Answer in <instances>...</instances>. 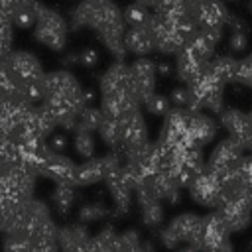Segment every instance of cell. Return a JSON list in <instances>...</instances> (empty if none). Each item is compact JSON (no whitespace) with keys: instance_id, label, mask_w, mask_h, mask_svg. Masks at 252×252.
<instances>
[{"instance_id":"cell-28","label":"cell","mask_w":252,"mask_h":252,"mask_svg":"<svg viewBox=\"0 0 252 252\" xmlns=\"http://www.w3.org/2000/svg\"><path fill=\"white\" fill-rule=\"evenodd\" d=\"M110 213H112V211H110L108 207H104L102 203H87V205H83V207L79 209L77 220L89 224V222H96V220H102V219L110 217Z\"/></svg>"},{"instance_id":"cell-4","label":"cell","mask_w":252,"mask_h":252,"mask_svg":"<svg viewBox=\"0 0 252 252\" xmlns=\"http://www.w3.org/2000/svg\"><path fill=\"white\" fill-rule=\"evenodd\" d=\"M75 173L77 163L71 158L63 156V152L53 150L49 144L43 146L37 163V175H43L53 183H75Z\"/></svg>"},{"instance_id":"cell-20","label":"cell","mask_w":252,"mask_h":252,"mask_svg":"<svg viewBox=\"0 0 252 252\" xmlns=\"http://www.w3.org/2000/svg\"><path fill=\"white\" fill-rule=\"evenodd\" d=\"M41 8H43V4H41L39 0H28L26 4H22V6L12 14L14 26L20 28V30H30V28H33Z\"/></svg>"},{"instance_id":"cell-24","label":"cell","mask_w":252,"mask_h":252,"mask_svg":"<svg viewBox=\"0 0 252 252\" xmlns=\"http://www.w3.org/2000/svg\"><path fill=\"white\" fill-rule=\"evenodd\" d=\"M102 116H104V112H102L100 106L85 104V106L81 108L79 116H77V126H75V130H77V128H83V130H89V132H96L98 126H100V122H102Z\"/></svg>"},{"instance_id":"cell-30","label":"cell","mask_w":252,"mask_h":252,"mask_svg":"<svg viewBox=\"0 0 252 252\" xmlns=\"http://www.w3.org/2000/svg\"><path fill=\"white\" fill-rule=\"evenodd\" d=\"M118 250L120 252H136V250H144V242L142 236L136 228H128L124 232L118 234Z\"/></svg>"},{"instance_id":"cell-12","label":"cell","mask_w":252,"mask_h":252,"mask_svg":"<svg viewBox=\"0 0 252 252\" xmlns=\"http://www.w3.org/2000/svg\"><path fill=\"white\" fill-rule=\"evenodd\" d=\"M130 69H132L136 96L144 104V100L156 93V75H158L156 73V61L148 59L146 55H138L130 63Z\"/></svg>"},{"instance_id":"cell-7","label":"cell","mask_w":252,"mask_h":252,"mask_svg":"<svg viewBox=\"0 0 252 252\" xmlns=\"http://www.w3.org/2000/svg\"><path fill=\"white\" fill-rule=\"evenodd\" d=\"M169 230L177 236L185 250H203V217L195 213H181L167 222Z\"/></svg>"},{"instance_id":"cell-11","label":"cell","mask_w":252,"mask_h":252,"mask_svg":"<svg viewBox=\"0 0 252 252\" xmlns=\"http://www.w3.org/2000/svg\"><path fill=\"white\" fill-rule=\"evenodd\" d=\"M217 122L205 110H189L187 116V140L191 148H205L217 136Z\"/></svg>"},{"instance_id":"cell-34","label":"cell","mask_w":252,"mask_h":252,"mask_svg":"<svg viewBox=\"0 0 252 252\" xmlns=\"http://www.w3.org/2000/svg\"><path fill=\"white\" fill-rule=\"evenodd\" d=\"M79 63L83 65V67H96V63H98V51L96 49H93V47H87V49H83L81 53H79Z\"/></svg>"},{"instance_id":"cell-37","label":"cell","mask_w":252,"mask_h":252,"mask_svg":"<svg viewBox=\"0 0 252 252\" xmlns=\"http://www.w3.org/2000/svg\"><path fill=\"white\" fill-rule=\"evenodd\" d=\"M173 71H175V65H173L171 61H167V59L156 61V73H158V75H161V77H169V75H173Z\"/></svg>"},{"instance_id":"cell-5","label":"cell","mask_w":252,"mask_h":252,"mask_svg":"<svg viewBox=\"0 0 252 252\" xmlns=\"http://www.w3.org/2000/svg\"><path fill=\"white\" fill-rule=\"evenodd\" d=\"M122 163V158L118 152H110L102 158H87L83 163L77 165V173H75V185L79 187H87V185H94L104 181V177L108 175V171H112L114 167H118Z\"/></svg>"},{"instance_id":"cell-41","label":"cell","mask_w":252,"mask_h":252,"mask_svg":"<svg viewBox=\"0 0 252 252\" xmlns=\"http://www.w3.org/2000/svg\"><path fill=\"white\" fill-rule=\"evenodd\" d=\"M94 91L93 89H83V100H85V104H93V100H94Z\"/></svg>"},{"instance_id":"cell-23","label":"cell","mask_w":252,"mask_h":252,"mask_svg":"<svg viewBox=\"0 0 252 252\" xmlns=\"http://www.w3.org/2000/svg\"><path fill=\"white\" fill-rule=\"evenodd\" d=\"M163 201L161 199H152V201H146L140 205V215H142V222L144 226L156 230L161 226V220H163Z\"/></svg>"},{"instance_id":"cell-43","label":"cell","mask_w":252,"mask_h":252,"mask_svg":"<svg viewBox=\"0 0 252 252\" xmlns=\"http://www.w3.org/2000/svg\"><path fill=\"white\" fill-rule=\"evenodd\" d=\"M248 8H250V12H252V2H250V4H248Z\"/></svg>"},{"instance_id":"cell-21","label":"cell","mask_w":252,"mask_h":252,"mask_svg":"<svg viewBox=\"0 0 252 252\" xmlns=\"http://www.w3.org/2000/svg\"><path fill=\"white\" fill-rule=\"evenodd\" d=\"M75 183H55L53 195H51V205L59 215H67L75 203Z\"/></svg>"},{"instance_id":"cell-26","label":"cell","mask_w":252,"mask_h":252,"mask_svg":"<svg viewBox=\"0 0 252 252\" xmlns=\"http://www.w3.org/2000/svg\"><path fill=\"white\" fill-rule=\"evenodd\" d=\"M75 132V138H73V148L75 152L81 156V158H93L94 152H96V146H94V138H93V132L89 130H83V128H77L73 130Z\"/></svg>"},{"instance_id":"cell-35","label":"cell","mask_w":252,"mask_h":252,"mask_svg":"<svg viewBox=\"0 0 252 252\" xmlns=\"http://www.w3.org/2000/svg\"><path fill=\"white\" fill-rule=\"evenodd\" d=\"M158 238H159V242L165 246V248H177L181 242L177 240V236L169 230V226H163V228H159V232H158Z\"/></svg>"},{"instance_id":"cell-15","label":"cell","mask_w":252,"mask_h":252,"mask_svg":"<svg viewBox=\"0 0 252 252\" xmlns=\"http://www.w3.org/2000/svg\"><path fill=\"white\" fill-rule=\"evenodd\" d=\"M217 209L224 217L230 232H240L252 222V205L248 203V199H232Z\"/></svg>"},{"instance_id":"cell-1","label":"cell","mask_w":252,"mask_h":252,"mask_svg":"<svg viewBox=\"0 0 252 252\" xmlns=\"http://www.w3.org/2000/svg\"><path fill=\"white\" fill-rule=\"evenodd\" d=\"M142 102L134 91V79L130 63L114 59L110 67L100 75V108L108 116L122 118L126 112L140 108Z\"/></svg>"},{"instance_id":"cell-17","label":"cell","mask_w":252,"mask_h":252,"mask_svg":"<svg viewBox=\"0 0 252 252\" xmlns=\"http://www.w3.org/2000/svg\"><path fill=\"white\" fill-rule=\"evenodd\" d=\"M230 12L224 0H205L199 10V26H226Z\"/></svg>"},{"instance_id":"cell-29","label":"cell","mask_w":252,"mask_h":252,"mask_svg":"<svg viewBox=\"0 0 252 252\" xmlns=\"http://www.w3.org/2000/svg\"><path fill=\"white\" fill-rule=\"evenodd\" d=\"M150 114H156V116H165L169 110H171V100H169V96H163V94H159V93H154L152 96H148L146 100H144V104H142Z\"/></svg>"},{"instance_id":"cell-36","label":"cell","mask_w":252,"mask_h":252,"mask_svg":"<svg viewBox=\"0 0 252 252\" xmlns=\"http://www.w3.org/2000/svg\"><path fill=\"white\" fill-rule=\"evenodd\" d=\"M28 0H0V12H4V14H8L10 18H12V14L22 6V4H26Z\"/></svg>"},{"instance_id":"cell-8","label":"cell","mask_w":252,"mask_h":252,"mask_svg":"<svg viewBox=\"0 0 252 252\" xmlns=\"http://www.w3.org/2000/svg\"><path fill=\"white\" fill-rule=\"evenodd\" d=\"M230 228L219 209L203 217V250H230Z\"/></svg>"},{"instance_id":"cell-40","label":"cell","mask_w":252,"mask_h":252,"mask_svg":"<svg viewBox=\"0 0 252 252\" xmlns=\"http://www.w3.org/2000/svg\"><path fill=\"white\" fill-rule=\"evenodd\" d=\"M61 63H63L65 67H69V65H75V63H79V53H69V55H65V57L61 59Z\"/></svg>"},{"instance_id":"cell-19","label":"cell","mask_w":252,"mask_h":252,"mask_svg":"<svg viewBox=\"0 0 252 252\" xmlns=\"http://www.w3.org/2000/svg\"><path fill=\"white\" fill-rule=\"evenodd\" d=\"M96 132L100 134L102 142H104L110 150L118 152V148H120V138H122L120 118L104 114V116H102V122H100V126H98V130H96Z\"/></svg>"},{"instance_id":"cell-25","label":"cell","mask_w":252,"mask_h":252,"mask_svg":"<svg viewBox=\"0 0 252 252\" xmlns=\"http://www.w3.org/2000/svg\"><path fill=\"white\" fill-rule=\"evenodd\" d=\"M122 14H124L126 26H148V22L152 18V8H148V6H144V4L134 0L132 4H128L122 10Z\"/></svg>"},{"instance_id":"cell-3","label":"cell","mask_w":252,"mask_h":252,"mask_svg":"<svg viewBox=\"0 0 252 252\" xmlns=\"http://www.w3.org/2000/svg\"><path fill=\"white\" fill-rule=\"evenodd\" d=\"M104 183H106L108 195L112 199L110 217H124L130 211L132 197H134V181H132V175L128 173L126 165L120 163L118 167L108 171V175L104 177Z\"/></svg>"},{"instance_id":"cell-6","label":"cell","mask_w":252,"mask_h":252,"mask_svg":"<svg viewBox=\"0 0 252 252\" xmlns=\"http://www.w3.org/2000/svg\"><path fill=\"white\" fill-rule=\"evenodd\" d=\"M187 189H189V197L197 205H201V207L217 209L222 203V197H220V179L211 169H207V165L193 177V181L187 185Z\"/></svg>"},{"instance_id":"cell-38","label":"cell","mask_w":252,"mask_h":252,"mask_svg":"<svg viewBox=\"0 0 252 252\" xmlns=\"http://www.w3.org/2000/svg\"><path fill=\"white\" fill-rule=\"evenodd\" d=\"M47 144H49L53 150L63 152V150L67 148V138H65L63 134H51V136L47 138Z\"/></svg>"},{"instance_id":"cell-33","label":"cell","mask_w":252,"mask_h":252,"mask_svg":"<svg viewBox=\"0 0 252 252\" xmlns=\"http://www.w3.org/2000/svg\"><path fill=\"white\" fill-rule=\"evenodd\" d=\"M169 100H171L173 106L187 108V104H189V87H187V85L175 87V89L169 93Z\"/></svg>"},{"instance_id":"cell-31","label":"cell","mask_w":252,"mask_h":252,"mask_svg":"<svg viewBox=\"0 0 252 252\" xmlns=\"http://www.w3.org/2000/svg\"><path fill=\"white\" fill-rule=\"evenodd\" d=\"M234 83H240V85L252 89V53L246 55L244 59H240V65H238V73H236V81Z\"/></svg>"},{"instance_id":"cell-14","label":"cell","mask_w":252,"mask_h":252,"mask_svg":"<svg viewBox=\"0 0 252 252\" xmlns=\"http://www.w3.org/2000/svg\"><path fill=\"white\" fill-rule=\"evenodd\" d=\"M91 232L85 222L77 220L57 228V244L61 250L69 252H91Z\"/></svg>"},{"instance_id":"cell-2","label":"cell","mask_w":252,"mask_h":252,"mask_svg":"<svg viewBox=\"0 0 252 252\" xmlns=\"http://www.w3.org/2000/svg\"><path fill=\"white\" fill-rule=\"evenodd\" d=\"M67 35H69V22L63 18V14L43 4L33 26V37L41 45L53 51H63L67 45Z\"/></svg>"},{"instance_id":"cell-32","label":"cell","mask_w":252,"mask_h":252,"mask_svg":"<svg viewBox=\"0 0 252 252\" xmlns=\"http://www.w3.org/2000/svg\"><path fill=\"white\" fill-rule=\"evenodd\" d=\"M246 47H248V33L242 32V30H234V32H230V37H228V49H230L232 53H242Z\"/></svg>"},{"instance_id":"cell-9","label":"cell","mask_w":252,"mask_h":252,"mask_svg":"<svg viewBox=\"0 0 252 252\" xmlns=\"http://www.w3.org/2000/svg\"><path fill=\"white\" fill-rule=\"evenodd\" d=\"M6 67L10 71V75L14 77V83H16V89L20 83H26V81H33V79H39L43 77V67H41V61L30 53V51H10L6 55Z\"/></svg>"},{"instance_id":"cell-42","label":"cell","mask_w":252,"mask_h":252,"mask_svg":"<svg viewBox=\"0 0 252 252\" xmlns=\"http://www.w3.org/2000/svg\"><path fill=\"white\" fill-rule=\"evenodd\" d=\"M136 2H140V4H144V6H148V8H152V10H154V8L158 6V2H159V0H136Z\"/></svg>"},{"instance_id":"cell-22","label":"cell","mask_w":252,"mask_h":252,"mask_svg":"<svg viewBox=\"0 0 252 252\" xmlns=\"http://www.w3.org/2000/svg\"><path fill=\"white\" fill-rule=\"evenodd\" d=\"M118 250V234L112 224H106L91 238V252H114Z\"/></svg>"},{"instance_id":"cell-39","label":"cell","mask_w":252,"mask_h":252,"mask_svg":"<svg viewBox=\"0 0 252 252\" xmlns=\"http://www.w3.org/2000/svg\"><path fill=\"white\" fill-rule=\"evenodd\" d=\"M226 26L230 28V32H234V30H242V32H248V24H246V22H244L240 16H232V14H230V18H228Z\"/></svg>"},{"instance_id":"cell-18","label":"cell","mask_w":252,"mask_h":252,"mask_svg":"<svg viewBox=\"0 0 252 252\" xmlns=\"http://www.w3.org/2000/svg\"><path fill=\"white\" fill-rule=\"evenodd\" d=\"M238 65L240 59L232 57V55H213L211 57V73L215 77H219L222 83H232L236 81V73H238Z\"/></svg>"},{"instance_id":"cell-16","label":"cell","mask_w":252,"mask_h":252,"mask_svg":"<svg viewBox=\"0 0 252 252\" xmlns=\"http://www.w3.org/2000/svg\"><path fill=\"white\" fill-rule=\"evenodd\" d=\"M124 45H126V51L134 53L136 57L156 51L154 35L148 26H128L124 33Z\"/></svg>"},{"instance_id":"cell-27","label":"cell","mask_w":252,"mask_h":252,"mask_svg":"<svg viewBox=\"0 0 252 252\" xmlns=\"http://www.w3.org/2000/svg\"><path fill=\"white\" fill-rule=\"evenodd\" d=\"M14 22L8 14L0 12V59H4L12 51L14 43Z\"/></svg>"},{"instance_id":"cell-13","label":"cell","mask_w":252,"mask_h":252,"mask_svg":"<svg viewBox=\"0 0 252 252\" xmlns=\"http://www.w3.org/2000/svg\"><path fill=\"white\" fill-rule=\"evenodd\" d=\"M209 63L211 59H203L189 45H183L175 53V77L183 85H189L209 69Z\"/></svg>"},{"instance_id":"cell-10","label":"cell","mask_w":252,"mask_h":252,"mask_svg":"<svg viewBox=\"0 0 252 252\" xmlns=\"http://www.w3.org/2000/svg\"><path fill=\"white\" fill-rule=\"evenodd\" d=\"M142 108V106H140ZM140 108H134L130 112H126L120 118V128H122V138H120V148L118 154H122L124 150H132L138 148L142 144L148 142V128H146V120Z\"/></svg>"}]
</instances>
